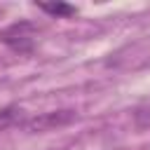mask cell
<instances>
[{"label": "cell", "mask_w": 150, "mask_h": 150, "mask_svg": "<svg viewBox=\"0 0 150 150\" xmlns=\"http://www.w3.org/2000/svg\"><path fill=\"white\" fill-rule=\"evenodd\" d=\"M35 35H38V28L30 21H19V23H12L5 30H0V42L7 45L12 52L30 54L35 47Z\"/></svg>", "instance_id": "cell-1"}, {"label": "cell", "mask_w": 150, "mask_h": 150, "mask_svg": "<svg viewBox=\"0 0 150 150\" xmlns=\"http://www.w3.org/2000/svg\"><path fill=\"white\" fill-rule=\"evenodd\" d=\"M77 120V112L70 110V108H63V110H49V112H40L30 120H26L23 129L28 134H47V131H54V129H61V127H68L70 122Z\"/></svg>", "instance_id": "cell-2"}, {"label": "cell", "mask_w": 150, "mask_h": 150, "mask_svg": "<svg viewBox=\"0 0 150 150\" xmlns=\"http://www.w3.org/2000/svg\"><path fill=\"white\" fill-rule=\"evenodd\" d=\"M38 7L42 9V12H47V14H52V16H73L77 9L73 7V5H68V2H38Z\"/></svg>", "instance_id": "cell-3"}, {"label": "cell", "mask_w": 150, "mask_h": 150, "mask_svg": "<svg viewBox=\"0 0 150 150\" xmlns=\"http://www.w3.org/2000/svg\"><path fill=\"white\" fill-rule=\"evenodd\" d=\"M21 117V110L16 105H7V108H0V131L9 129L12 124H16Z\"/></svg>", "instance_id": "cell-4"}]
</instances>
